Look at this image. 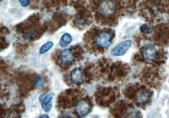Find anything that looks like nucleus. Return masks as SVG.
<instances>
[{
	"label": "nucleus",
	"instance_id": "f257e3e1",
	"mask_svg": "<svg viewBox=\"0 0 169 118\" xmlns=\"http://www.w3.org/2000/svg\"><path fill=\"white\" fill-rule=\"evenodd\" d=\"M117 11V5L114 0H102L98 7V12L105 17H109Z\"/></svg>",
	"mask_w": 169,
	"mask_h": 118
},
{
	"label": "nucleus",
	"instance_id": "f03ea898",
	"mask_svg": "<svg viewBox=\"0 0 169 118\" xmlns=\"http://www.w3.org/2000/svg\"><path fill=\"white\" fill-rule=\"evenodd\" d=\"M112 42V36L110 33L101 32L98 33L94 39V43L99 48H108Z\"/></svg>",
	"mask_w": 169,
	"mask_h": 118
},
{
	"label": "nucleus",
	"instance_id": "7ed1b4c3",
	"mask_svg": "<svg viewBox=\"0 0 169 118\" xmlns=\"http://www.w3.org/2000/svg\"><path fill=\"white\" fill-rule=\"evenodd\" d=\"M70 80L76 85H81L86 80V74L84 70L80 68H76L70 72Z\"/></svg>",
	"mask_w": 169,
	"mask_h": 118
},
{
	"label": "nucleus",
	"instance_id": "20e7f679",
	"mask_svg": "<svg viewBox=\"0 0 169 118\" xmlns=\"http://www.w3.org/2000/svg\"><path fill=\"white\" fill-rule=\"evenodd\" d=\"M132 45L131 40H126L118 44L111 50V55L112 56H122L124 55L128 50L130 48Z\"/></svg>",
	"mask_w": 169,
	"mask_h": 118
},
{
	"label": "nucleus",
	"instance_id": "39448f33",
	"mask_svg": "<svg viewBox=\"0 0 169 118\" xmlns=\"http://www.w3.org/2000/svg\"><path fill=\"white\" fill-rule=\"evenodd\" d=\"M157 54V48L152 45H146L143 50V59L147 62H151L155 59Z\"/></svg>",
	"mask_w": 169,
	"mask_h": 118
},
{
	"label": "nucleus",
	"instance_id": "423d86ee",
	"mask_svg": "<svg viewBox=\"0 0 169 118\" xmlns=\"http://www.w3.org/2000/svg\"><path fill=\"white\" fill-rule=\"evenodd\" d=\"M91 110L90 103L86 100H80L78 102L76 106V112L82 116L88 115Z\"/></svg>",
	"mask_w": 169,
	"mask_h": 118
},
{
	"label": "nucleus",
	"instance_id": "0eeeda50",
	"mask_svg": "<svg viewBox=\"0 0 169 118\" xmlns=\"http://www.w3.org/2000/svg\"><path fill=\"white\" fill-rule=\"evenodd\" d=\"M151 94L148 90L146 89H140L136 94L135 100L137 104L143 106V105H146L148 103Z\"/></svg>",
	"mask_w": 169,
	"mask_h": 118
},
{
	"label": "nucleus",
	"instance_id": "6e6552de",
	"mask_svg": "<svg viewBox=\"0 0 169 118\" xmlns=\"http://www.w3.org/2000/svg\"><path fill=\"white\" fill-rule=\"evenodd\" d=\"M60 60L63 64L71 63L75 59L74 52L70 49H64L60 53Z\"/></svg>",
	"mask_w": 169,
	"mask_h": 118
},
{
	"label": "nucleus",
	"instance_id": "1a4fd4ad",
	"mask_svg": "<svg viewBox=\"0 0 169 118\" xmlns=\"http://www.w3.org/2000/svg\"><path fill=\"white\" fill-rule=\"evenodd\" d=\"M53 94H48L46 95L44 100L42 101L41 106L42 108L46 112H48L51 111L52 106H53Z\"/></svg>",
	"mask_w": 169,
	"mask_h": 118
},
{
	"label": "nucleus",
	"instance_id": "9d476101",
	"mask_svg": "<svg viewBox=\"0 0 169 118\" xmlns=\"http://www.w3.org/2000/svg\"><path fill=\"white\" fill-rule=\"evenodd\" d=\"M72 36L68 33H65L61 37L60 41V45L62 47H66L72 42Z\"/></svg>",
	"mask_w": 169,
	"mask_h": 118
},
{
	"label": "nucleus",
	"instance_id": "9b49d317",
	"mask_svg": "<svg viewBox=\"0 0 169 118\" xmlns=\"http://www.w3.org/2000/svg\"><path fill=\"white\" fill-rule=\"evenodd\" d=\"M53 46V43L52 42H49L41 47L39 49V53L41 54H44L48 51Z\"/></svg>",
	"mask_w": 169,
	"mask_h": 118
},
{
	"label": "nucleus",
	"instance_id": "f8f14e48",
	"mask_svg": "<svg viewBox=\"0 0 169 118\" xmlns=\"http://www.w3.org/2000/svg\"><path fill=\"white\" fill-rule=\"evenodd\" d=\"M140 31L143 33H150L152 31V29L149 25L145 24L141 26Z\"/></svg>",
	"mask_w": 169,
	"mask_h": 118
},
{
	"label": "nucleus",
	"instance_id": "ddd939ff",
	"mask_svg": "<svg viewBox=\"0 0 169 118\" xmlns=\"http://www.w3.org/2000/svg\"><path fill=\"white\" fill-rule=\"evenodd\" d=\"M45 85V81L43 78L41 77H39L37 78V80H36V83H35V86L38 88V87H42L43 86Z\"/></svg>",
	"mask_w": 169,
	"mask_h": 118
},
{
	"label": "nucleus",
	"instance_id": "4468645a",
	"mask_svg": "<svg viewBox=\"0 0 169 118\" xmlns=\"http://www.w3.org/2000/svg\"><path fill=\"white\" fill-rule=\"evenodd\" d=\"M33 33H34V31L32 30H29V31H28L27 32H26L23 35V37L25 39H29V38H31L32 37V36L33 35Z\"/></svg>",
	"mask_w": 169,
	"mask_h": 118
},
{
	"label": "nucleus",
	"instance_id": "2eb2a0df",
	"mask_svg": "<svg viewBox=\"0 0 169 118\" xmlns=\"http://www.w3.org/2000/svg\"><path fill=\"white\" fill-rule=\"evenodd\" d=\"M22 7H26L30 4V0H19Z\"/></svg>",
	"mask_w": 169,
	"mask_h": 118
},
{
	"label": "nucleus",
	"instance_id": "dca6fc26",
	"mask_svg": "<svg viewBox=\"0 0 169 118\" xmlns=\"http://www.w3.org/2000/svg\"><path fill=\"white\" fill-rule=\"evenodd\" d=\"M46 94H42V95H41L40 96H39V102H41L42 101H43V100H44V98H45V97H46Z\"/></svg>",
	"mask_w": 169,
	"mask_h": 118
},
{
	"label": "nucleus",
	"instance_id": "f3484780",
	"mask_svg": "<svg viewBox=\"0 0 169 118\" xmlns=\"http://www.w3.org/2000/svg\"><path fill=\"white\" fill-rule=\"evenodd\" d=\"M39 117H47V118H48L49 116H47V115H46V114H45V115H41V116H40Z\"/></svg>",
	"mask_w": 169,
	"mask_h": 118
}]
</instances>
